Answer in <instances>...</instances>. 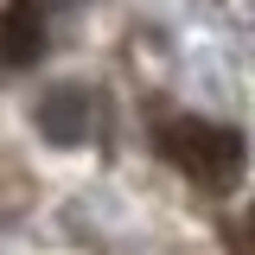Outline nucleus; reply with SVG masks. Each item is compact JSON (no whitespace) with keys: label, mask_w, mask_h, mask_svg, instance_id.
<instances>
[{"label":"nucleus","mask_w":255,"mask_h":255,"mask_svg":"<svg viewBox=\"0 0 255 255\" xmlns=\"http://www.w3.org/2000/svg\"><path fill=\"white\" fill-rule=\"evenodd\" d=\"M166 153L204 191H236L243 172H249V140L230 122H204V115H185V122L166 128Z\"/></svg>","instance_id":"1"},{"label":"nucleus","mask_w":255,"mask_h":255,"mask_svg":"<svg viewBox=\"0 0 255 255\" xmlns=\"http://www.w3.org/2000/svg\"><path fill=\"white\" fill-rule=\"evenodd\" d=\"M32 128L51 140V147H83L96 128V96L90 83H51V90L38 96V109H32Z\"/></svg>","instance_id":"2"},{"label":"nucleus","mask_w":255,"mask_h":255,"mask_svg":"<svg viewBox=\"0 0 255 255\" xmlns=\"http://www.w3.org/2000/svg\"><path fill=\"white\" fill-rule=\"evenodd\" d=\"M38 51H45V19H38V6H32V0H13V6L0 13V77L32 70Z\"/></svg>","instance_id":"3"}]
</instances>
